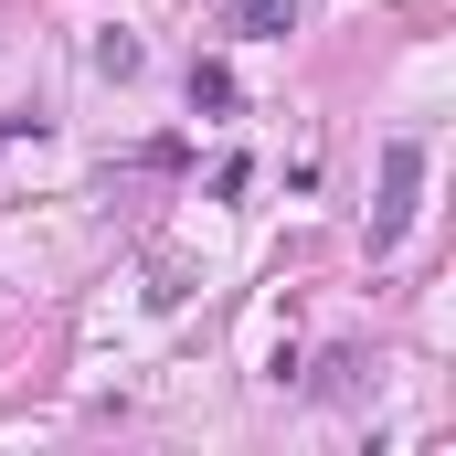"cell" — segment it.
Segmentation results:
<instances>
[{
  "label": "cell",
  "instance_id": "6da1fadb",
  "mask_svg": "<svg viewBox=\"0 0 456 456\" xmlns=\"http://www.w3.org/2000/svg\"><path fill=\"white\" fill-rule=\"evenodd\" d=\"M414 191H425V138H393L382 149V213H371V255H393L414 224Z\"/></svg>",
  "mask_w": 456,
  "mask_h": 456
},
{
  "label": "cell",
  "instance_id": "7a4b0ae2",
  "mask_svg": "<svg viewBox=\"0 0 456 456\" xmlns=\"http://www.w3.org/2000/svg\"><path fill=\"white\" fill-rule=\"evenodd\" d=\"M233 32L244 43H287L297 32V0H233Z\"/></svg>",
  "mask_w": 456,
  "mask_h": 456
},
{
  "label": "cell",
  "instance_id": "3957f363",
  "mask_svg": "<svg viewBox=\"0 0 456 456\" xmlns=\"http://www.w3.org/2000/svg\"><path fill=\"white\" fill-rule=\"evenodd\" d=\"M191 107H213V117L233 107V75H224V64H191Z\"/></svg>",
  "mask_w": 456,
  "mask_h": 456
}]
</instances>
